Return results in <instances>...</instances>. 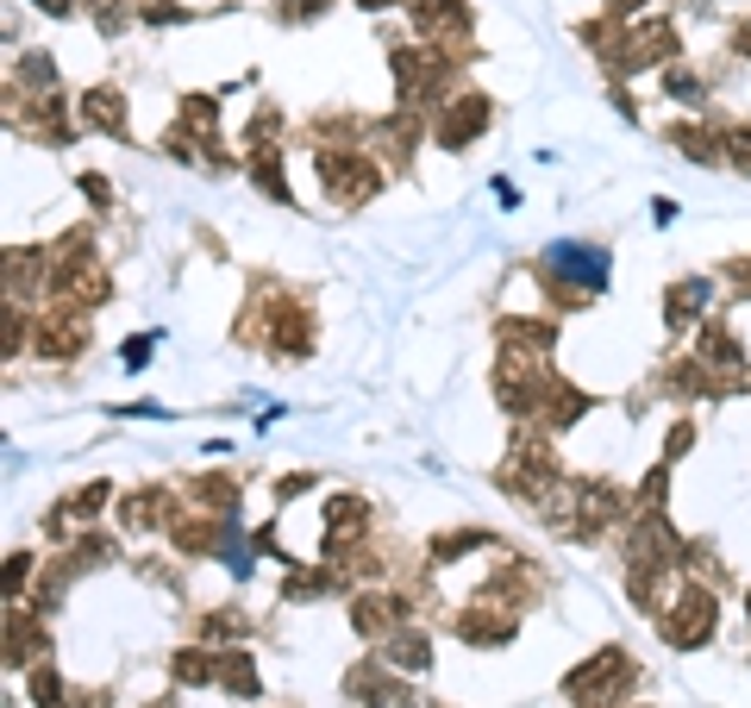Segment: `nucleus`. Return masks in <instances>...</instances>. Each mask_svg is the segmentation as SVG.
Returning <instances> with one entry per match:
<instances>
[{"label":"nucleus","instance_id":"7","mask_svg":"<svg viewBox=\"0 0 751 708\" xmlns=\"http://www.w3.org/2000/svg\"><path fill=\"white\" fill-rule=\"evenodd\" d=\"M175 678L182 683H207L213 678V664H207V658H175Z\"/></svg>","mask_w":751,"mask_h":708},{"label":"nucleus","instance_id":"3","mask_svg":"<svg viewBox=\"0 0 751 708\" xmlns=\"http://www.w3.org/2000/svg\"><path fill=\"white\" fill-rule=\"evenodd\" d=\"M551 264L570 282H582V289H601V282H607V257H601L595 245H551Z\"/></svg>","mask_w":751,"mask_h":708},{"label":"nucleus","instance_id":"11","mask_svg":"<svg viewBox=\"0 0 751 708\" xmlns=\"http://www.w3.org/2000/svg\"><path fill=\"white\" fill-rule=\"evenodd\" d=\"M620 7H639V0H620Z\"/></svg>","mask_w":751,"mask_h":708},{"label":"nucleus","instance_id":"1","mask_svg":"<svg viewBox=\"0 0 751 708\" xmlns=\"http://www.w3.org/2000/svg\"><path fill=\"white\" fill-rule=\"evenodd\" d=\"M620 683H632V664H626V652H601L595 664L570 671V678H564V689H570L576 703H601V696H607V689H620Z\"/></svg>","mask_w":751,"mask_h":708},{"label":"nucleus","instance_id":"5","mask_svg":"<svg viewBox=\"0 0 751 708\" xmlns=\"http://www.w3.org/2000/svg\"><path fill=\"white\" fill-rule=\"evenodd\" d=\"M420 32H464V7L457 0H414Z\"/></svg>","mask_w":751,"mask_h":708},{"label":"nucleus","instance_id":"6","mask_svg":"<svg viewBox=\"0 0 751 708\" xmlns=\"http://www.w3.org/2000/svg\"><path fill=\"white\" fill-rule=\"evenodd\" d=\"M389 664H401V671H426V664H432V646H426L420 633H401L395 646H389Z\"/></svg>","mask_w":751,"mask_h":708},{"label":"nucleus","instance_id":"2","mask_svg":"<svg viewBox=\"0 0 751 708\" xmlns=\"http://www.w3.org/2000/svg\"><path fill=\"white\" fill-rule=\"evenodd\" d=\"M707 627H714V602L707 596H682V608H670V621H664V633L676 646H701Z\"/></svg>","mask_w":751,"mask_h":708},{"label":"nucleus","instance_id":"10","mask_svg":"<svg viewBox=\"0 0 751 708\" xmlns=\"http://www.w3.org/2000/svg\"><path fill=\"white\" fill-rule=\"evenodd\" d=\"M364 7H389V0H364Z\"/></svg>","mask_w":751,"mask_h":708},{"label":"nucleus","instance_id":"8","mask_svg":"<svg viewBox=\"0 0 751 708\" xmlns=\"http://www.w3.org/2000/svg\"><path fill=\"white\" fill-rule=\"evenodd\" d=\"M732 145H739V157L751 163V126H746V132H732Z\"/></svg>","mask_w":751,"mask_h":708},{"label":"nucleus","instance_id":"4","mask_svg":"<svg viewBox=\"0 0 751 708\" xmlns=\"http://www.w3.org/2000/svg\"><path fill=\"white\" fill-rule=\"evenodd\" d=\"M489 126V107H482V95H464V101L451 107V120H445V132H439V138H445V145H464V138H470V132H482Z\"/></svg>","mask_w":751,"mask_h":708},{"label":"nucleus","instance_id":"9","mask_svg":"<svg viewBox=\"0 0 751 708\" xmlns=\"http://www.w3.org/2000/svg\"><path fill=\"white\" fill-rule=\"evenodd\" d=\"M38 7H50V13H63V7H70V0H38Z\"/></svg>","mask_w":751,"mask_h":708}]
</instances>
